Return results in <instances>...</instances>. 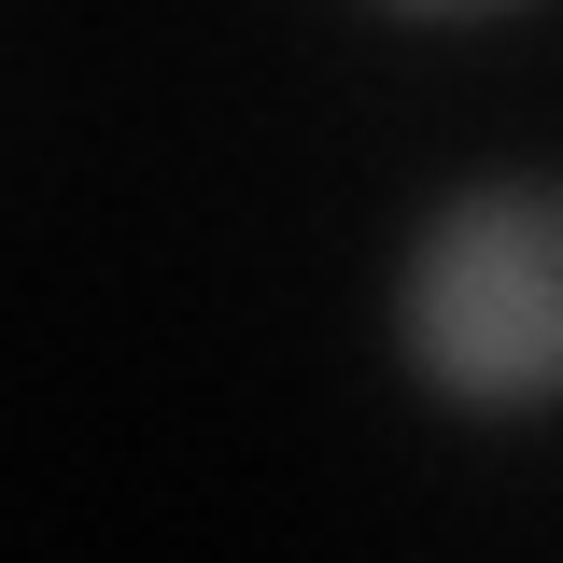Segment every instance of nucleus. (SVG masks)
I'll list each match as a JSON object with an SVG mask.
<instances>
[{
    "label": "nucleus",
    "mask_w": 563,
    "mask_h": 563,
    "mask_svg": "<svg viewBox=\"0 0 563 563\" xmlns=\"http://www.w3.org/2000/svg\"><path fill=\"white\" fill-rule=\"evenodd\" d=\"M409 14H479V0H409Z\"/></svg>",
    "instance_id": "obj_2"
},
{
    "label": "nucleus",
    "mask_w": 563,
    "mask_h": 563,
    "mask_svg": "<svg viewBox=\"0 0 563 563\" xmlns=\"http://www.w3.org/2000/svg\"><path fill=\"white\" fill-rule=\"evenodd\" d=\"M409 366L465 409L563 395V184H479L409 240Z\"/></svg>",
    "instance_id": "obj_1"
}]
</instances>
